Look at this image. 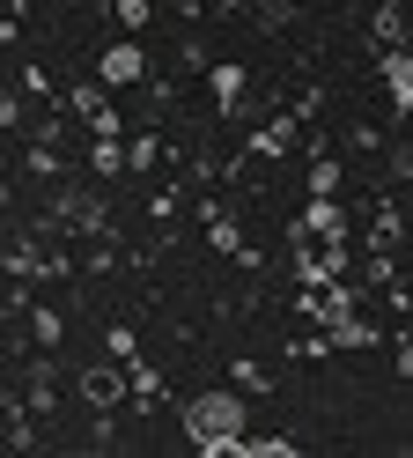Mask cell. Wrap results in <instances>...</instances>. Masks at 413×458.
I'll list each match as a JSON object with an SVG mask.
<instances>
[{"label": "cell", "instance_id": "3", "mask_svg": "<svg viewBox=\"0 0 413 458\" xmlns=\"http://www.w3.org/2000/svg\"><path fill=\"white\" fill-rule=\"evenodd\" d=\"M384 81H392V111L406 119V111H413V60H392V67H384Z\"/></svg>", "mask_w": 413, "mask_h": 458}, {"label": "cell", "instance_id": "2", "mask_svg": "<svg viewBox=\"0 0 413 458\" xmlns=\"http://www.w3.org/2000/svg\"><path fill=\"white\" fill-rule=\"evenodd\" d=\"M140 67H148V60H140V45H111L104 60H97V74L111 81V89H126V81H140Z\"/></svg>", "mask_w": 413, "mask_h": 458}, {"label": "cell", "instance_id": "1", "mask_svg": "<svg viewBox=\"0 0 413 458\" xmlns=\"http://www.w3.org/2000/svg\"><path fill=\"white\" fill-rule=\"evenodd\" d=\"M177 421H185V444L206 458H236V444H244V399L236 392H192Z\"/></svg>", "mask_w": 413, "mask_h": 458}]
</instances>
